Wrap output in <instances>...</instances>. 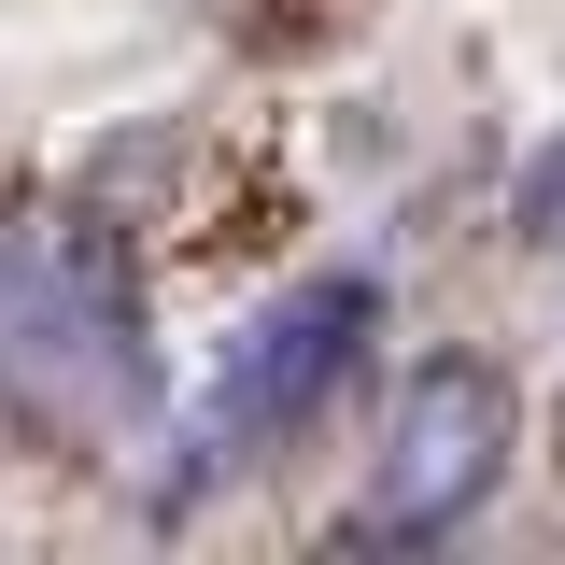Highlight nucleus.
<instances>
[{"label": "nucleus", "mask_w": 565, "mask_h": 565, "mask_svg": "<svg viewBox=\"0 0 565 565\" xmlns=\"http://www.w3.org/2000/svg\"><path fill=\"white\" fill-rule=\"evenodd\" d=\"M494 467H509V382H494L481 353H438L411 396H396L382 452H367L353 537H452L494 494Z\"/></svg>", "instance_id": "1"}, {"label": "nucleus", "mask_w": 565, "mask_h": 565, "mask_svg": "<svg viewBox=\"0 0 565 565\" xmlns=\"http://www.w3.org/2000/svg\"><path fill=\"white\" fill-rule=\"evenodd\" d=\"M523 241H565V156H537V184H523Z\"/></svg>", "instance_id": "4"}, {"label": "nucleus", "mask_w": 565, "mask_h": 565, "mask_svg": "<svg viewBox=\"0 0 565 565\" xmlns=\"http://www.w3.org/2000/svg\"><path fill=\"white\" fill-rule=\"evenodd\" d=\"M71 382H128V282L85 255V226H29L14 241V396L57 411Z\"/></svg>", "instance_id": "3"}, {"label": "nucleus", "mask_w": 565, "mask_h": 565, "mask_svg": "<svg viewBox=\"0 0 565 565\" xmlns=\"http://www.w3.org/2000/svg\"><path fill=\"white\" fill-rule=\"evenodd\" d=\"M367 353V282L326 269V282H282L269 311L226 340L212 367V438H282V424H311L340 396V367Z\"/></svg>", "instance_id": "2"}]
</instances>
